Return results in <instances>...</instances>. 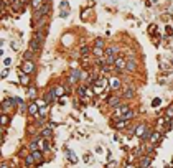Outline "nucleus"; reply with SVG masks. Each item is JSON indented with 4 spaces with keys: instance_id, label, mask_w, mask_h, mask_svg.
I'll use <instances>...</instances> for the list:
<instances>
[{
    "instance_id": "f257e3e1",
    "label": "nucleus",
    "mask_w": 173,
    "mask_h": 168,
    "mask_svg": "<svg viewBox=\"0 0 173 168\" xmlns=\"http://www.w3.org/2000/svg\"><path fill=\"white\" fill-rule=\"evenodd\" d=\"M49 10H51V3H49V2H45L40 8L33 10V15H31V23L35 25V23H36V20L43 18V17H48Z\"/></svg>"
},
{
    "instance_id": "f03ea898",
    "label": "nucleus",
    "mask_w": 173,
    "mask_h": 168,
    "mask_svg": "<svg viewBox=\"0 0 173 168\" xmlns=\"http://www.w3.org/2000/svg\"><path fill=\"white\" fill-rule=\"evenodd\" d=\"M122 79L119 78V76H115V74H112V76H109V91L111 92H117V91H121L122 89Z\"/></svg>"
},
{
    "instance_id": "7ed1b4c3",
    "label": "nucleus",
    "mask_w": 173,
    "mask_h": 168,
    "mask_svg": "<svg viewBox=\"0 0 173 168\" xmlns=\"http://www.w3.org/2000/svg\"><path fill=\"white\" fill-rule=\"evenodd\" d=\"M107 106L112 107V109H115V107L122 106V96L119 92H112L111 96L107 97Z\"/></svg>"
},
{
    "instance_id": "20e7f679",
    "label": "nucleus",
    "mask_w": 173,
    "mask_h": 168,
    "mask_svg": "<svg viewBox=\"0 0 173 168\" xmlns=\"http://www.w3.org/2000/svg\"><path fill=\"white\" fill-rule=\"evenodd\" d=\"M81 69L79 68H71L68 74V84H79L81 82Z\"/></svg>"
},
{
    "instance_id": "39448f33",
    "label": "nucleus",
    "mask_w": 173,
    "mask_h": 168,
    "mask_svg": "<svg viewBox=\"0 0 173 168\" xmlns=\"http://www.w3.org/2000/svg\"><path fill=\"white\" fill-rule=\"evenodd\" d=\"M125 64H127V58L124 54H119L115 58V63H114V71L115 73H124L125 71Z\"/></svg>"
},
{
    "instance_id": "423d86ee",
    "label": "nucleus",
    "mask_w": 173,
    "mask_h": 168,
    "mask_svg": "<svg viewBox=\"0 0 173 168\" xmlns=\"http://www.w3.org/2000/svg\"><path fill=\"white\" fill-rule=\"evenodd\" d=\"M122 96V99H125V101H130V99H134L135 97V87H132V86H125V87H122L121 89V92H119Z\"/></svg>"
},
{
    "instance_id": "0eeeda50",
    "label": "nucleus",
    "mask_w": 173,
    "mask_h": 168,
    "mask_svg": "<svg viewBox=\"0 0 173 168\" xmlns=\"http://www.w3.org/2000/svg\"><path fill=\"white\" fill-rule=\"evenodd\" d=\"M125 71H127V73H132V74L139 71V59H137V58H130V59H127Z\"/></svg>"
},
{
    "instance_id": "6e6552de",
    "label": "nucleus",
    "mask_w": 173,
    "mask_h": 168,
    "mask_svg": "<svg viewBox=\"0 0 173 168\" xmlns=\"http://www.w3.org/2000/svg\"><path fill=\"white\" fill-rule=\"evenodd\" d=\"M35 69H36V64H35V61H23L22 66H20V71L27 73V74H31V73H35Z\"/></svg>"
},
{
    "instance_id": "1a4fd4ad",
    "label": "nucleus",
    "mask_w": 173,
    "mask_h": 168,
    "mask_svg": "<svg viewBox=\"0 0 173 168\" xmlns=\"http://www.w3.org/2000/svg\"><path fill=\"white\" fill-rule=\"evenodd\" d=\"M38 104H36V101H31V102H28V106H27V112H28V115H31V117H36L38 115Z\"/></svg>"
},
{
    "instance_id": "9d476101",
    "label": "nucleus",
    "mask_w": 173,
    "mask_h": 168,
    "mask_svg": "<svg viewBox=\"0 0 173 168\" xmlns=\"http://www.w3.org/2000/svg\"><path fill=\"white\" fill-rule=\"evenodd\" d=\"M147 130H148V125L147 124H139V125H135V132H134V135H135V137H139V138H142L143 135H145Z\"/></svg>"
},
{
    "instance_id": "9b49d317",
    "label": "nucleus",
    "mask_w": 173,
    "mask_h": 168,
    "mask_svg": "<svg viewBox=\"0 0 173 168\" xmlns=\"http://www.w3.org/2000/svg\"><path fill=\"white\" fill-rule=\"evenodd\" d=\"M43 99H45V102H46V104H53L56 99H58V97H56L55 91H53V89H49V91H46V92L43 94Z\"/></svg>"
},
{
    "instance_id": "f8f14e48",
    "label": "nucleus",
    "mask_w": 173,
    "mask_h": 168,
    "mask_svg": "<svg viewBox=\"0 0 173 168\" xmlns=\"http://www.w3.org/2000/svg\"><path fill=\"white\" fill-rule=\"evenodd\" d=\"M18 81H20V84H22V86H30L31 78H30V74H27V73L20 71V74H18Z\"/></svg>"
},
{
    "instance_id": "ddd939ff",
    "label": "nucleus",
    "mask_w": 173,
    "mask_h": 168,
    "mask_svg": "<svg viewBox=\"0 0 173 168\" xmlns=\"http://www.w3.org/2000/svg\"><path fill=\"white\" fill-rule=\"evenodd\" d=\"M160 138H162L160 130H153V132H152V135H150V138H148V142H150L152 145H157V143L160 142Z\"/></svg>"
},
{
    "instance_id": "4468645a",
    "label": "nucleus",
    "mask_w": 173,
    "mask_h": 168,
    "mask_svg": "<svg viewBox=\"0 0 173 168\" xmlns=\"http://www.w3.org/2000/svg\"><path fill=\"white\" fill-rule=\"evenodd\" d=\"M48 110H49V104H45V106H40V109H38V115H36V117H40V119H46Z\"/></svg>"
},
{
    "instance_id": "2eb2a0df",
    "label": "nucleus",
    "mask_w": 173,
    "mask_h": 168,
    "mask_svg": "<svg viewBox=\"0 0 173 168\" xmlns=\"http://www.w3.org/2000/svg\"><path fill=\"white\" fill-rule=\"evenodd\" d=\"M94 58H101V56H105V48H99V46H93L91 50Z\"/></svg>"
},
{
    "instance_id": "dca6fc26",
    "label": "nucleus",
    "mask_w": 173,
    "mask_h": 168,
    "mask_svg": "<svg viewBox=\"0 0 173 168\" xmlns=\"http://www.w3.org/2000/svg\"><path fill=\"white\" fill-rule=\"evenodd\" d=\"M41 48H43V45H40L36 40H35V38H31V41H30V50H31V51H35V53L38 54Z\"/></svg>"
},
{
    "instance_id": "f3484780",
    "label": "nucleus",
    "mask_w": 173,
    "mask_h": 168,
    "mask_svg": "<svg viewBox=\"0 0 173 168\" xmlns=\"http://www.w3.org/2000/svg\"><path fill=\"white\" fill-rule=\"evenodd\" d=\"M31 155H33V158H35V162L36 163H43V150H33L31 152Z\"/></svg>"
},
{
    "instance_id": "a211bd4d",
    "label": "nucleus",
    "mask_w": 173,
    "mask_h": 168,
    "mask_svg": "<svg viewBox=\"0 0 173 168\" xmlns=\"http://www.w3.org/2000/svg\"><path fill=\"white\" fill-rule=\"evenodd\" d=\"M119 53H121V48L115 46V45H111V46L105 48V54H114V56H119Z\"/></svg>"
},
{
    "instance_id": "6ab92c4d",
    "label": "nucleus",
    "mask_w": 173,
    "mask_h": 168,
    "mask_svg": "<svg viewBox=\"0 0 173 168\" xmlns=\"http://www.w3.org/2000/svg\"><path fill=\"white\" fill-rule=\"evenodd\" d=\"M35 56H36V53L28 48V51H25V53H23L22 59H23V61H35Z\"/></svg>"
},
{
    "instance_id": "aec40b11",
    "label": "nucleus",
    "mask_w": 173,
    "mask_h": 168,
    "mask_svg": "<svg viewBox=\"0 0 173 168\" xmlns=\"http://www.w3.org/2000/svg\"><path fill=\"white\" fill-rule=\"evenodd\" d=\"M150 163H152V157H150V155H145L143 158H140L139 166H140V168H148V166H150Z\"/></svg>"
},
{
    "instance_id": "412c9836",
    "label": "nucleus",
    "mask_w": 173,
    "mask_h": 168,
    "mask_svg": "<svg viewBox=\"0 0 173 168\" xmlns=\"http://www.w3.org/2000/svg\"><path fill=\"white\" fill-rule=\"evenodd\" d=\"M51 135H53V130H51V127H43L41 129V137L43 138H51Z\"/></svg>"
},
{
    "instance_id": "4be33fe9",
    "label": "nucleus",
    "mask_w": 173,
    "mask_h": 168,
    "mask_svg": "<svg viewBox=\"0 0 173 168\" xmlns=\"http://www.w3.org/2000/svg\"><path fill=\"white\" fill-rule=\"evenodd\" d=\"M165 119H167V120H173V104H170V106L165 109Z\"/></svg>"
},
{
    "instance_id": "5701e85b",
    "label": "nucleus",
    "mask_w": 173,
    "mask_h": 168,
    "mask_svg": "<svg viewBox=\"0 0 173 168\" xmlns=\"http://www.w3.org/2000/svg\"><path fill=\"white\" fill-rule=\"evenodd\" d=\"M115 129H119V130H121V129H125L127 125H129V120H124V119H119V120H115Z\"/></svg>"
},
{
    "instance_id": "b1692460",
    "label": "nucleus",
    "mask_w": 173,
    "mask_h": 168,
    "mask_svg": "<svg viewBox=\"0 0 173 168\" xmlns=\"http://www.w3.org/2000/svg\"><path fill=\"white\" fill-rule=\"evenodd\" d=\"M10 124V117H8V114H0V125H3V127H5V125H8Z\"/></svg>"
},
{
    "instance_id": "393cba45",
    "label": "nucleus",
    "mask_w": 173,
    "mask_h": 168,
    "mask_svg": "<svg viewBox=\"0 0 173 168\" xmlns=\"http://www.w3.org/2000/svg\"><path fill=\"white\" fill-rule=\"evenodd\" d=\"M134 117H135V110H132V109H129V110H127L125 112V114H124L122 115V117L121 119H124V120H132V119Z\"/></svg>"
},
{
    "instance_id": "a878e982",
    "label": "nucleus",
    "mask_w": 173,
    "mask_h": 168,
    "mask_svg": "<svg viewBox=\"0 0 173 168\" xmlns=\"http://www.w3.org/2000/svg\"><path fill=\"white\" fill-rule=\"evenodd\" d=\"M91 87H93V91H94V94L96 96H99V94H104V87L102 86H99V84H91Z\"/></svg>"
},
{
    "instance_id": "bb28decb",
    "label": "nucleus",
    "mask_w": 173,
    "mask_h": 168,
    "mask_svg": "<svg viewBox=\"0 0 173 168\" xmlns=\"http://www.w3.org/2000/svg\"><path fill=\"white\" fill-rule=\"evenodd\" d=\"M43 3H45V0H30V5H31V8H33V10L40 8Z\"/></svg>"
},
{
    "instance_id": "cd10ccee",
    "label": "nucleus",
    "mask_w": 173,
    "mask_h": 168,
    "mask_svg": "<svg viewBox=\"0 0 173 168\" xmlns=\"http://www.w3.org/2000/svg\"><path fill=\"white\" fill-rule=\"evenodd\" d=\"M53 91H55L56 97H63V94H64V86H56V87H53Z\"/></svg>"
},
{
    "instance_id": "c85d7f7f",
    "label": "nucleus",
    "mask_w": 173,
    "mask_h": 168,
    "mask_svg": "<svg viewBox=\"0 0 173 168\" xmlns=\"http://www.w3.org/2000/svg\"><path fill=\"white\" fill-rule=\"evenodd\" d=\"M94 46L105 48V40H104V38H96V40H94Z\"/></svg>"
},
{
    "instance_id": "c756f323",
    "label": "nucleus",
    "mask_w": 173,
    "mask_h": 168,
    "mask_svg": "<svg viewBox=\"0 0 173 168\" xmlns=\"http://www.w3.org/2000/svg\"><path fill=\"white\" fill-rule=\"evenodd\" d=\"M33 163H35V158H33V155H31V153H30V155H27V157H25V165H27V166L33 165Z\"/></svg>"
},
{
    "instance_id": "7c9ffc66",
    "label": "nucleus",
    "mask_w": 173,
    "mask_h": 168,
    "mask_svg": "<svg viewBox=\"0 0 173 168\" xmlns=\"http://www.w3.org/2000/svg\"><path fill=\"white\" fill-rule=\"evenodd\" d=\"M28 96H30L31 99H36V96H38V91L35 89V87H30V89H28Z\"/></svg>"
},
{
    "instance_id": "2f4dec72",
    "label": "nucleus",
    "mask_w": 173,
    "mask_h": 168,
    "mask_svg": "<svg viewBox=\"0 0 173 168\" xmlns=\"http://www.w3.org/2000/svg\"><path fill=\"white\" fill-rule=\"evenodd\" d=\"M79 53H81V56H87V54L91 53V48H89V46H83Z\"/></svg>"
},
{
    "instance_id": "473e14b6",
    "label": "nucleus",
    "mask_w": 173,
    "mask_h": 168,
    "mask_svg": "<svg viewBox=\"0 0 173 168\" xmlns=\"http://www.w3.org/2000/svg\"><path fill=\"white\" fill-rule=\"evenodd\" d=\"M160 104H162V99H160V97H155V99L152 101V107H158Z\"/></svg>"
},
{
    "instance_id": "72a5a7b5",
    "label": "nucleus",
    "mask_w": 173,
    "mask_h": 168,
    "mask_svg": "<svg viewBox=\"0 0 173 168\" xmlns=\"http://www.w3.org/2000/svg\"><path fill=\"white\" fill-rule=\"evenodd\" d=\"M0 76H2V78H7V76H8V68H5V69H3V71H2V74H0Z\"/></svg>"
},
{
    "instance_id": "f704fd0d",
    "label": "nucleus",
    "mask_w": 173,
    "mask_h": 168,
    "mask_svg": "<svg viewBox=\"0 0 173 168\" xmlns=\"http://www.w3.org/2000/svg\"><path fill=\"white\" fill-rule=\"evenodd\" d=\"M61 10H68V2H61Z\"/></svg>"
},
{
    "instance_id": "c9c22d12",
    "label": "nucleus",
    "mask_w": 173,
    "mask_h": 168,
    "mask_svg": "<svg viewBox=\"0 0 173 168\" xmlns=\"http://www.w3.org/2000/svg\"><path fill=\"white\" fill-rule=\"evenodd\" d=\"M3 8H5V3H3V0H0V15L3 13Z\"/></svg>"
},
{
    "instance_id": "e433bc0d",
    "label": "nucleus",
    "mask_w": 173,
    "mask_h": 168,
    "mask_svg": "<svg viewBox=\"0 0 173 168\" xmlns=\"http://www.w3.org/2000/svg\"><path fill=\"white\" fill-rule=\"evenodd\" d=\"M155 30H157V26H155V25H152L150 28H148V33H155Z\"/></svg>"
},
{
    "instance_id": "4c0bfd02",
    "label": "nucleus",
    "mask_w": 173,
    "mask_h": 168,
    "mask_svg": "<svg viewBox=\"0 0 173 168\" xmlns=\"http://www.w3.org/2000/svg\"><path fill=\"white\" fill-rule=\"evenodd\" d=\"M10 63H12V59H10V58H7L5 61H3V64H5V66H10Z\"/></svg>"
},
{
    "instance_id": "58836bf2",
    "label": "nucleus",
    "mask_w": 173,
    "mask_h": 168,
    "mask_svg": "<svg viewBox=\"0 0 173 168\" xmlns=\"http://www.w3.org/2000/svg\"><path fill=\"white\" fill-rule=\"evenodd\" d=\"M0 168H8V165L7 163H0Z\"/></svg>"
},
{
    "instance_id": "ea45409f",
    "label": "nucleus",
    "mask_w": 173,
    "mask_h": 168,
    "mask_svg": "<svg viewBox=\"0 0 173 168\" xmlns=\"http://www.w3.org/2000/svg\"><path fill=\"white\" fill-rule=\"evenodd\" d=\"M17 2H20V3H23V5H27V0H17Z\"/></svg>"
},
{
    "instance_id": "a19ab883",
    "label": "nucleus",
    "mask_w": 173,
    "mask_h": 168,
    "mask_svg": "<svg viewBox=\"0 0 173 168\" xmlns=\"http://www.w3.org/2000/svg\"><path fill=\"white\" fill-rule=\"evenodd\" d=\"M2 54H3V51H2V50H0V56H2Z\"/></svg>"
}]
</instances>
